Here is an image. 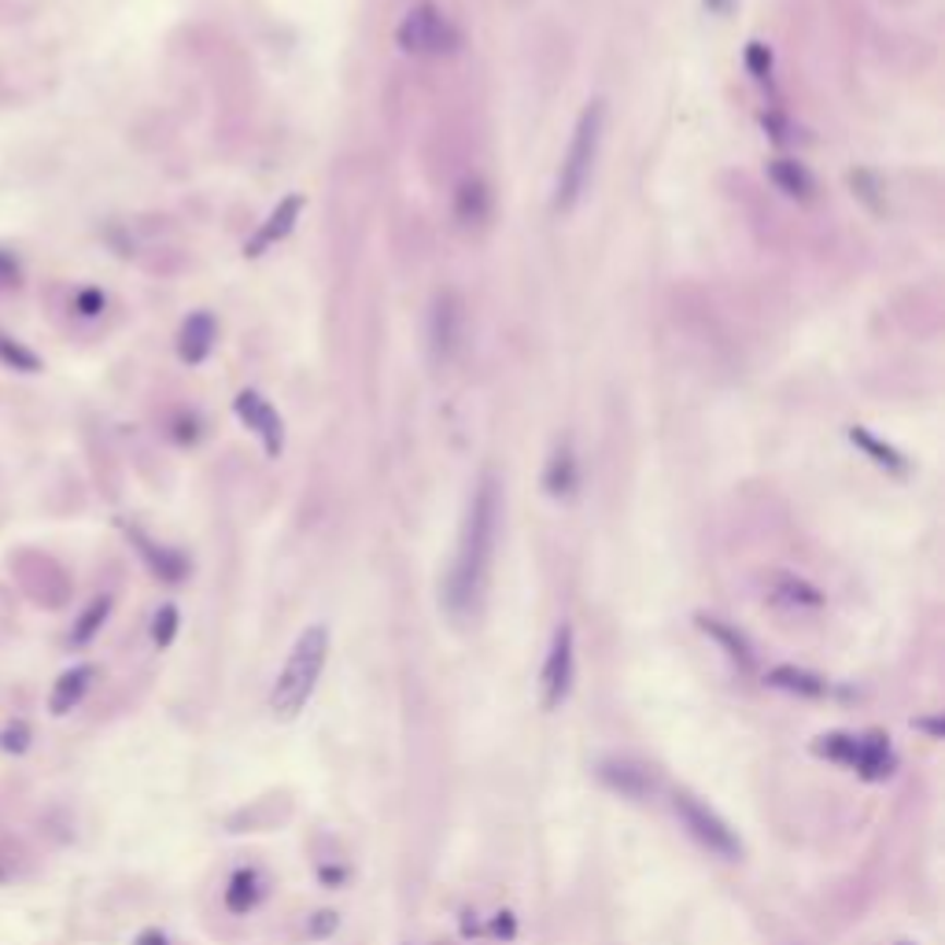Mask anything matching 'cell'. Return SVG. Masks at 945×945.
Wrapping results in <instances>:
<instances>
[{
  "instance_id": "cell-1",
  "label": "cell",
  "mask_w": 945,
  "mask_h": 945,
  "mask_svg": "<svg viewBox=\"0 0 945 945\" xmlns=\"http://www.w3.org/2000/svg\"><path fill=\"white\" fill-rule=\"evenodd\" d=\"M499 513H503V492L499 481L492 473H484L473 488L470 510H465L462 535H458V551L451 577H447L444 602L451 610V617L465 621L476 613L488 588V572L495 558V535H499Z\"/></svg>"
},
{
  "instance_id": "cell-2",
  "label": "cell",
  "mask_w": 945,
  "mask_h": 945,
  "mask_svg": "<svg viewBox=\"0 0 945 945\" xmlns=\"http://www.w3.org/2000/svg\"><path fill=\"white\" fill-rule=\"evenodd\" d=\"M602 141H606V101L595 96V101L583 104L580 119L572 126V138L565 144V155L558 163V178H554V211L558 214H569L583 200L591 178H595Z\"/></svg>"
},
{
  "instance_id": "cell-3",
  "label": "cell",
  "mask_w": 945,
  "mask_h": 945,
  "mask_svg": "<svg viewBox=\"0 0 945 945\" xmlns=\"http://www.w3.org/2000/svg\"><path fill=\"white\" fill-rule=\"evenodd\" d=\"M326 658H329V628L310 625L304 636L292 642L285 665L277 672L274 690H270V713L277 720H292L304 713V706L318 687L321 669H326Z\"/></svg>"
},
{
  "instance_id": "cell-4",
  "label": "cell",
  "mask_w": 945,
  "mask_h": 945,
  "mask_svg": "<svg viewBox=\"0 0 945 945\" xmlns=\"http://www.w3.org/2000/svg\"><path fill=\"white\" fill-rule=\"evenodd\" d=\"M395 42L406 56L440 60V56H451L462 48V31H458L454 19L436 0H417L411 12L403 15V23H399Z\"/></svg>"
},
{
  "instance_id": "cell-5",
  "label": "cell",
  "mask_w": 945,
  "mask_h": 945,
  "mask_svg": "<svg viewBox=\"0 0 945 945\" xmlns=\"http://www.w3.org/2000/svg\"><path fill=\"white\" fill-rule=\"evenodd\" d=\"M465 336V304L454 288H444L440 296L433 299V310H428V358L433 366H447L458 355Z\"/></svg>"
},
{
  "instance_id": "cell-6",
  "label": "cell",
  "mask_w": 945,
  "mask_h": 945,
  "mask_svg": "<svg viewBox=\"0 0 945 945\" xmlns=\"http://www.w3.org/2000/svg\"><path fill=\"white\" fill-rule=\"evenodd\" d=\"M672 808H676V816L684 820V827L695 835L701 846H706L709 853L724 857V861H735V857L743 853V846H739L732 827L720 820L713 808L701 805L695 794H676V798H672Z\"/></svg>"
},
{
  "instance_id": "cell-7",
  "label": "cell",
  "mask_w": 945,
  "mask_h": 945,
  "mask_svg": "<svg viewBox=\"0 0 945 945\" xmlns=\"http://www.w3.org/2000/svg\"><path fill=\"white\" fill-rule=\"evenodd\" d=\"M233 414L256 433V440L270 458L281 454V447H285V422H281V414L274 411L270 399H262L256 388H245V392L233 399Z\"/></svg>"
},
{
  "instance_id": "cell-8",
  "label": "cell",
  "mask_w": 945,
  "mask_h": 945,
  "mask_svg": "<svg viewBox=\"0 0 945 945\" xmlns=\"http://www.w3.org/2000/svg\"><path fill=\"white\" fill-rule=\"evenodd\" d=\"M572 690V628L562 625L554 631L547 665H543V706L558 709Z\"/></svg>"
},
{
  "instance_id": "cell-9",
  "label": "cell",
  "mask_w": 945,
  "mask_h": 945,
  "mask_svg": "<svg viewBox=\"0 0 945 945\" xmlns=\"http://www.w3.org/2000/svg\"><path fill=\"white\" fill-rule=\"evenodd\" d=\"M214 340H218V321H214V315L211 310H192V315L181 321L174 347H178V358L185 366H200V363H208V355L214 351Z\"/></svg>"
},
{
  "instance_id": "cell-10",
  "label": "cell",
  "mask_w": 945,
  "mask_h": 945,
  "mask_svg": "<svg viewBox=\"0 0 945 945\" xmlns=\"http://www.w3.org/2000/svg\"><path fill=\"white\" fill-rule=\"evenodd\" d=\"M299 211H304V197H299V192H292V197L281 200L274 208V214H270V218L256 229V237L248 240V259H259L267 248H274L277 240H285L288 233L296 229Z\"/></svg>"
},
{
  "instance_id": "cell-11",
  "label": "cell",
  "mask_w": 945,
  "mask_h": 945,
  "mask_svg": "<svg viewBox=\"0 0 945 945\" xmlns=\"http://www.w3.org/2000/svg\"><path fill=\"white\" fill-rule=\"evenodd\" d=\"M93 680H96V665H93V661H82V665L60 672V680L52 684V695H48V713H52V717L74 713V709L82 706V698L90 695Z\"/></svg>"
},
{
  "instance_id": "cell-12",
  "label": "cell",
  "mask_w": 945,
  "mask_h": 945,
  "mask_svg": "<svg viewBox=\"0 0 945 945\" xmlns=\"http://www.w3.org/2000/svg\"><path fill=\"white\" fill-rule=\"evenodd\" d=\"M543 488L551 499H572L580 488V458L572 451V440H562L547 458V470H543Z\"/></svg>"
},
{
  "instance_id": "cell-13",
  "label": "cell",
  "mask_w": 945,
  "mask_h": 945,
  "mask_svg": "<svg viewBox=\"0 0 945 945\" xmlns=\"http://www.w3.org/2000/svg\"><path fill=\"white\" fill-rule=\"evenodd\" d=\"M454 218L462 229H481L492 218V192L481 178H465L454 189Z\"/></svg>"
},
{
  "instance_id": "cell-14",
  "label": "cell",
  "mask_w": 945,
  "mask_h": 945,
  "mask_svg": "<svg viewBox=\"0 0 945 945\" xmlns=\"http://www.w3.org/2000/svg\"><path fill=\"white\" fill-rule=\"evenodd\" d=\"M599 779L610 787V791L625 794V798H647L654 794V776L647 772L636 761H602L599 765Z\"/></svg>"
},
{
  "instance_id": "cell-15",
  "label": "cell",
  "mask_w": 945,
  "mask_h": 945,
  "mask_svg": "<svg viewBox=\"0 0 945 945\" xmlns=\"http://www.w3.org/2000/svg\"><path fill=\"white\" fill-rule=\"evenodd\" d=\"M130 540L138 543L144 565H149V569H152L160 580H167V583L185 580V572H189V562H185L178 551L163 547V543H155V540H149V535H141V532H130Z\"/></svg>"
},
{
  "instance_id": "cell-16",
  "label": "cell",
  "mask_w": 945,
  "mask_h": 945,
  "mask_svg": "<svg viewBox=\"0 0 945 945\" xmlns=\"http://www.w3.org/2000/svg\"><path fill=\"white\" fill-rule=\"evenodd\" d=\"M768 178L779 192H787L791 200H813L816 192V181L798 160H772L768 163Z\"/></svg>"
},
{
  "instance_id": "cell-17",
  "label": "cell",
  "mask_w": 945,
  "mask_h": 945,
  "mask_svg": "<svg viewBox=\"0 0 945 945\" xmlns=\"http://www.w3.org/2000/svg\"><path fill=\"white\" fill-rule=\"evenodd\" d=\"M111 606H115L111 595H96L90 606L78 613V621L71 628V647H90V642L101 636V628L107 625V617H111Z\"/></svg>"
},
{
  "instance_id": "cell-18",
  "label": "cell",
  "mask_w": 945,
  "mask_h": 945,
  "mask_svg": "<svg viewBox=\"0 0 945 945\" xmlns=\"http://www.w3.org/2000/svg\"><path fill=\"white\" fill-rule=\"evenodd\" d=\"M853 768H861L864 779H883L890 776V749H886L883 735H869V739H857V761Z\"/></svg>"
},
{
  "instance_id": "cell-19",
  "label": "cell",
  "mask_w": 945,
  "mask_h": 945,
  "mask_svg": "<svg viewBox=\"0 0 945 945\" xmlns=\"http://www.w3.org/2000/svg\"><path fill=\"white\" fill-rule=\"evenodd\" d=\"M850 440H853L857 447H861V451L869 454L872 462L879 465V470H886V473H905V470H909V465H905V458H901L898 451H894L890 444L875 440V436H872L864 425H853V428H850Z\"/></svg>"
},
{
  "instance_id": "cell-20",
  "label": "cell",
  "mask_w": 945,
  "mask_h": 945,
  "mask_svg": "<svg viewBox=\"0 0 945 945\" xmlns=\"http://www.w3.org/2000/svg\"><path fill=\"white\" fill-rule=\"evenodd\" d=\"M768 684L783 687V690H794V695H805V698L824 695V680L813 676V672H805V669H794V665L772 669V672H768Z\"/></svg>"
},
{
  "instance_id": "cell-21",
  "label": "cell",
  "mask_w": 945,
  "mask_h": 945,
  "mask_svg": "<svg viewBox=\"0 0 945 945\" xmlns=\"http://www.w3.org/2000/svg\"><path fill=\"white\" fill-rule=\"evenodd\" d=\"M0 363H4L8 369H15V374H42L45 363L42 355H37L34 347H26L23 340L0 333Z\"/></svg>"
},
{
  "instance_id": "cell-22",
  "label": "cell",
  "mask_w": 945,
  "mask_h": 945,
  "mask_svg": "<svg viewBox=\"0 0 945 945\" xmlns=\"http://www.w3.org/2000/svg\"><path fill=\"white\" fill-rule=\"evenodd\" d=\"M776 599L791 602V606H808V610L824 606L820 591H816L813 583H805L802 577H791V572H779L776 577Z\"/></svg>"
},
{
  "instance_id": "cell-23",
  "label": "cell",
  "mask_w": 945,
  "mask_h": 945,
  "mask_svg": "<svg viewBox=\"0 0 945 945\" xmlns=\"http://www.w3.org/2000/svg\"><path fill=\"white\" fill-rule=\"evenodd\" d=\"M259 901V875L251 872V869H240V872H233V879H229V886H226V905H229V912H248L251 905Z\"/></svg>"
},
{
  "instance_id": "cell-24",
  "label": "cell",
  "mask_w": 945,
  "mask_h": 945,
  "mask_svg": "<svg viewBox=\"0 0 945 945\" xmlns=\"http://www.w3.org/2000/svg\"><path fill=\"white\" fill-rule=\"evenodd\" d=\"M31 746H34V728L26 717H15L0 728V749H4L8 757H23Z\"/></svg>"
},
{
  "instance_id": "cell-25",
  "label": "cell",
  "mask_w": 945,
  "mask_h": 945,
  "mask_svg": "<svg viewBox=\"0 0 945 945\" xmlns=\"http://www.w3.org/2000/svg\"><path fill=\"white\" fill-rule=\"evenodd\" d=\"M178 625H181V613H178V606H160L155 610V617H152V642L160 650H167L170 642H174V636H178Z\"/></svg>"
},
{
  "instance_id": "cell-26",
  "label": "cell",
  "mask_w": 945,
  "mask_h": 945,
  "mask_svg": "<svg viewBox=\"0 0 945 945\" xmlns=\"http://www.w3.org/2000/svg\"><path fill=\"white\" fill-rule=\"evenodd\" d=\"M816 754L831 757V761L853 765L857 761V739H850V735H824L820 743H816Z\"/></svg>"
},
{
  "instance_id": "cell-27",
  "label": "cell",
  "mask_w": 945,
  "mask_h": 945,
  "mask_svg": "<svg viewBox=\"0 0 945 945\" xmlns=\"http://www.w3.org/2000/svg\"><path fill=\"white\" fill-rule=\"evenodd\" d=\"M701 628H706L717 642H724L728 654H732L735 661H743V665H749V650H746V642L739 639L732 628H724V625H720V621H706V617H701Z\"/></svg>"
},
{
  "instance_id": "cell-28",
  "label": "cell",
  "mask_w": 945,
  "mask_h": 945,
  "mask_svg": "<svg viewBox=\"0 0 945 945\" xmlns=\"http://www.w3.org/2000/svg\"><path fill=\"white\" fill-rule=\"evenodd\" d=\"M71 307H74V315H82V318H96V315H104L107 296H104V288L85 285V288H78V292H74Z\"/></svg>"
},
{
  "instance_id": "cell-29",
  "label": "cell",
  "mask_w": 945,
  "mask_h": 945,
  "mask_svg": "<svg viewBox=\"0 0 945 945\" xmlns=\"http://www.w3.org/2000/svg\"><path fill=\"white\" fill-rule=\"evenodd\" d=\"M0 285H8V288L23 285V267H19L15 251H4V248H0Z\"/></svg>"
},
{
  "instance_id": "cell-30",
  "label": "cell",
  "mask_w": 945,
  "mask_h": 945,
  "mask_svg": "<svg viewBox=\"0 0 945 945\" xmlns=\"http://www.w3.org/2000/svg\"><path fill=\"white\" fill-rule=\"evenodd\" d=\"M749 67H754V71H757V78L768 74V67H772V56L765 52V45H757V42L749 45Z\"/></svg>"
},
{
  "instance_id": "cell-31",
  "label": "cell",
  "mask_w": 945,
  "mask_h": 945,
  "mask_svg": "<svg viewBox=\"0 0 945 945\" xmlns=\"http://www.w3.org/2000/svg\"><path fill=\"white\" fill-rule=\"evenodd\" d=\"M138 945H170V942H167V934L152 928V931H144V934H141V938H138Z\"/></svg>"
},
{
  "instance_id": "cell-32",
  "label": "cell",
  "mask_w": 945,
  "mask_h": 945,
  "mask_svg": "<svg viewBox=\"0 0 945 945\" xmlns=\"http://www.w3.org/2000/svg\"><path fill=\"white\" fill-rule=\"evenodd\" d=\"M495 931H499V934H513V920H510V912H503L499 920H495Z\"/></svg>"
},
{
  "instance_id": "cell-33",
  "label": "cell",
  "mask_w": 945,
  "mask_h": 945,
  "mask_svg": "<svg viewBox=\"0 0 945 945\" xmlns=\"http://www.w3.org/2000/svg\"><path fill=\"white\" fill-rule=\"evenodd\" d=\"M8 883V869H4V861H0V886Z\"/></svg>"
},
{
  "instance_id": "cell-34",
  "label": "cell",
  "mask_w": 945,
  "mask_h": 945,
  "mask_svg": "<svg viewBox=\"0 0 945 945\" xmlns=\"http://www.w3.org/2000/svg\"><path fill=\"white\" fill-rule=\"evenodd\" d=\"M709 8H724V0H706Z\"/></svg>"
}]
</instances>
